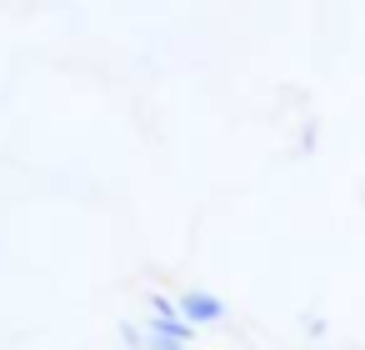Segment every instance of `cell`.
<instances>
[{
    "mask_svg": "<svg viewBox=\"0 0 365 350\" xmlns=\"http://www.w3.org/2000/svg\"><path fill=\"white\" fill-rule=\"evenodd\" d=\"M175 310H180L185 325H220V320H225V300L210 295V290H185V295H175Z\"/></svg>",
    "mask_w": 365,
    "mask_h": 350,
    "instance_id": "cell-1",
    "label": "cell"
},
{
    "mask_svg": "<svg viewBox=\"0 0 365 350\" xmlns=\"http://www.w3.org/2000/svg\"><path fill=\"white\" fill-rule=\"evenodd\" d=\"M145 350H190L185 340H175V335H160V330H150L145 325Z\"/></svg>",
    "mask_w": 365,
    "mask_h": 350,
    "instance_id": "cell-2",
    "label": "cell"
},
{
    "mask_svg": "<svg viewBox=\"0 0 365 350\" xmlns=\"http://www.w3.org/2000/svg\"><path fill=\"white\" fill-rule=\"evenodd\" d=\"M120 340H125V345H130V350H145V335H140V330H135V325H120Z\"/></svg>",
    "mask_w": 365,
    "mask_h": 350,
    "instance_id": "cell-3",
    "label": "cell"
}]
</instances>
